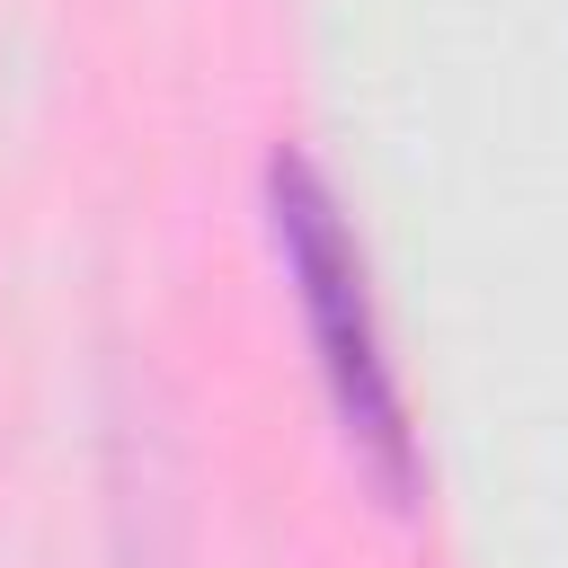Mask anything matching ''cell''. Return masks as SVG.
Here are the masks:
<instances>
[{"label": "cell", "mask_w": 568, "mask_h": 568, "mask_svg": "<svg viewBox=\"0 0 568 568\" xmlns=\"http://www.w3.org/2000/svg\"><path fill=\"white\" fill-rule=\"evenodd\" d=\"M257 213H266V248L275 275L302 311V346H311V382L328 399V426L346 444V462L364 470V488L382 506H417L426 488V453H417V417L390 364V328L373 302V257L364 231L346 222V195L328 186L320 160L275 151L257 178Z\"/></svg>", "instance_id": "1"}]
</instances>
